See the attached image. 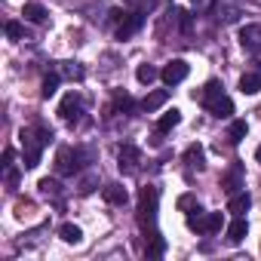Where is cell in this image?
Returning a JSON list of instances; mask_svg holds the SVG:
<instances>
[{
    "mask_svg": "<svg viewBox=\"0 0 261 261\" xmlns=\"http://www.w3.org/2000/svg\"><path fill=\"white\" fill-rule=\"evenodd\" d=\"M89 157L92 154L83 151V148H59V154H56V172L59 175H74V172H80L86 166Z\"/></svg>",
    "mask_w": 261,
    "mask_h": 261,
    "instance_id": "cell-1",
    "label": "cell"
},
{
    "mask_svg": "<svg viewBox=\"0 0 261 261\" xmlns=\"http://www.w3.org/2000/svg\"><path fill=\"white\" fill-rule=\"evenodd\" d=\"M139 224L148 230H154V224H157V188H151V185H145L142 191H139Z\"/></svg>",
    "mask_w": 261,
    "mask_h": 261,
    "instance_id": "cell-2",
    "label": "cell"
},
{
    "mask_svg": "<svg viewBox=\"0 0 261 261\" xmlns=\"http://www.w3.org/2000/svg\"><path fill=\"white\" fill-rule=\"evenodd\" d=\"M221 224H224V215L221 212H206V215H188V227L191 230H197V233H218L221 230Z\"/></svg>",
    "mask_w": 261,
    "mask_h": 261,
    "instance_id": "cell-3",
    "label": "cell"
},
{
    "mask_svg": "<svg viewBox=\"0 0 261 261\" xmlns=\"http://www.w3.org/2000/svg\"><path fill=\"white\" fill-rule=\"evenodd\" d=\"M139 163H142V151L136 145H123L117 151V166H120L123 175H136L139 172Z\"/></svg>",
    "mask_w": 261,
    "mask_h": 261,
    "instance_id": "cell-4",
    "label": "cell"
},
{
    "mask_svg": "<svg viewBox=\"0 0 261 261\" xmlns=\"http://www.w3.org/2000/svg\"><path fill=\"white\" fill-rule=\"evenodd\" d=\"M80 114H83V98H80V92H68V95L62 98V105H59V117L74 126V123L80 120Z\"/></svg>",
    "mask_w": 261,
    "mask_h": 261,
    "instance_id": "cell-5",
    "label": "cell"
},
{
    "mask_svg": "<svg viewBox=\"0 0 261 261\" xmlns=\"http://www.w3.org/2000/svg\"><path fill=\"white\" fill-rule=\"evenodd\" d=\"M188 71H191V68H188L185 59H172V62L160 71V80H163L166 86H175V83H181V80L188 77Z\"/></svg>",
    "mask_w": 261,
    "mask_h": 261,
    "instance_id": "cell-6",
    "label": "cell"
},
{
    "mask_svg": "<svg viewBox=\"0 0 261 261\" xmlns=\"http://www.w3.org/2000/svg\"><path fill=\"white\" fill-rule=\"evenodd\" d=\"M206 111H209L212 117H218V120H227V117L233 114V101L221 92V95H215V98H209V101H206Z\"/></svg>",
    "mask_w": 261,
    "mask_h": 261,
    "instance_id": "cell-7",
    "label": "cell"
},
{
    "mask_svg": "<svg viewBox=\"0 0 261 261\" xmlns=\"http://www.w3.org/2000/svg\"><path fill=\"white\" fill-rule=\"evenodd\" d=\"M142 25H145V16H142V13H129V16H123V22H120V28H117V37H120V40H129Z\"/></svg>",
    "mask_w": 261,
    "mask_h": 261,
    "instance_id": "cell-8",
    "label": "cell"
},
{
    "mask_svg": "<svg viewBox=\"0 0 261 261\" xmlns=\"http://www.w3.org/2000/svg\"><path fill=\"white\" fill-rule=\"evenodd\" d=\"M240 46L249 49V53H255L261 46V25H243L240 28Z\"/></svg>",
    "mask_w": 261,
    "mask_h": 261,
    "instance_id": "cell-9",
    "label": "cell"
},
{
    "mask_svg": "<svg viewBox=\"0 0 261 261\" xmlns=\"http://www.w3.org/2000/svg\"><path fill=\"white\" fill-rule=\"evenodd\" d=\"M185 163H188V169H197V172H203L206 169V154H203V145H191L188 151H185Z\"/></svg>",
    "mask_w": 261,
    "mask_h": 261,
    "instance_id": "cell-10",
    "label": "cell"
},
{
    "mask_svg": "<svg viewBox=\"0 0 261 261\" xmlns=\"http://www.w3.org/2000/svg\"><path fill=\"white\" fill-rule=\"evenodd\" d=\"M246 233H249V224H246V218H243V215H237V218L227 224V243H230V246H237V243H243V240H246Z\"/></svg>",
    "mask_w": 261,
    "mask_h": 261,
    "instance_id": "cell-11",
    "label": "cell"
},
{
    "mask_svg": "<svg viewBox=\"0 0 261 261\" xmlns=\"http://www.w3.org/2000/svg\"><path fill=\"white\" fill-rule=\"evenodd\" d=\"M166 98H169V89H157V92H148V95L142 98V111L154 114L157 108H163V105H166Z\"/></svg>",
    "mask_w": 261,
    "mask_h": 261,
    "instance_id": "cell-12",
    "label": "cell"
},
{
    "mask_svg": "<svg viewBox=\"0 0 261 261\" xmlns=\"http://www.w3.org/2000/svg\"><path fill=\"white\" fill-rule=\"evenodd\" d=\"M221 188H224L227 194H237V191L243 188V166H230L227 175L221 178Z\"/></svg>",
    "mask_w": 261,
    "mask_h": 261,
    "instance_id": "cell-13",
    "label": "cell"
},
{
    "mask_svg": "<svg viewBox=\"0 0 261 261\" xmlns=\"http://www.w3.org/2000/svg\"><path fill=\"white\" fill-rule=\"evenodd\" d=\"M249 206H252V197H249L246 191H237V194H230L227 212H233V215H246V212H249Z\"/></svg>",
    "mask_w": 261,
    "mask_h": 261,
    "instance_id": "cell-14",
    "label": "cell"
},
{
    "mask_svg": "<svg viewBox=\"0 0 261 261\" xmlns=\"http://www.w3.org/2000/svg\"><path fill=\"white\" fill-rule=\"evenodd\" d=\"M240 92H243V95H255V92H261V74H258V71L243 74V77H240Z\"/></svg>",
    "mask_w": 261,
    "mask_h": 261,
    "instance_id": "cell-15",
    "label": "cell"
},
{
    "mask_svg": "<svg viewBox=\"0 0 261 261\" xmlns=\"http://www.w3.org/2000/svg\"><path fill=\"white\" fill-rule=\"evenodd\" d=\"M101 194H105V200H108L111 206H123V203L129 200V194H126V188H123V185H105V191H101Z\"/></svg>",
    "mask_w": 261,
    "mask_h": 261,
    "instance_id": "cell-16",
    "label": "cell"
},
{
    "mask_svg": "<svg viewBox=\"0 0 261 261\" xmlns=\"http://www.w3.org/2000/svg\"><path fill=\"white\" fill-rule=\"evenodd\" d=\"M178 123H181V111H178V108H172V111H166V114L157 120V133L163 136V133H169V129H175Z\"/></svg>",
    "mask_w": 261,
    "mask_h": 261,
    "instance_id": "cell-17",
    "label": "cell"
},
{
    "mask_svg": "<svg viewBox=\"0 0 261 261\" xmlns=\"http://www.w3.org/2000/svg\"><path fill=\"white\" fill-rule=\"evenodd\" d=\"M22 16H25L28 22H34V25H43L49 13H46V10H43L40 4H25V10H22Z\"/></svg>",
    "mask_w": 261,
    "mask_h": 261,
    "instance_id": "cell-18",
    "label": "cell"
},
{
    "mask_svg": "<svg viewBox=\"0 0 261 261\" xmlns=\"http://www.w3.org/2000/svg\"><path fill=\"white\" fill-rule=\"evenodd\" d=\"M246 133H249L246 120H233V123H230V129H227V139H230V145H240V142L246 139Z\"/></svg>",
    "mask_w": 261,
    "mask_h": 261,
    "instance_id": "cell-19",
    "label": "cell"
},
{
    "mask_svg": "<svg viewBox=\"0 0 261 261\" xmlns=\"http://www.w3.org/2000/svg\"><path fill=\"white\" fill-rule=\"evenodd\" d=\"M59 237H62L65 243H71V246H77V243L83 240V230H80L77 224H62V227H59Z\"/></svg>",
    "mask_w": 261,
    "mask_h": 261,
    "instance_id": "cell-20",
    "label": "cell"
},
{
    "mask_svg": "<svg viewBox=\"0 0 261 261\" xmlns=\"http://www.w3.org/2000/svg\"><path fill=\"white\" fill-rule=\"evenodd\" d=\"M59 83H62V74L59 71H53V74H46V80H43V98H53L56 92H59Z\"/></svg>",
    "mask_w": 261,
    "mask_h": 261,
    "instance_id": "cell-21",
    "label": "cell"
},
{
    "mask_svg": "<svg viewBox=\"0 0 261 261\" xmlns=\"http://www.w3.org/2000/svg\"><path fill=\"white\" fill-rule=\"evenodd\" d=\"M148 240H151V246L145 249V255H148V258H160V255L166 252V243H163V237H160V233L154 230V233H151Z\"/></svg>",
    "mask_w": 261,
    "mask_h": 261,
    "instance_id": "cell-22",
    "label": "cell"
},
{
    "mask_svg": "<svg viewBox=\"0 0 261 261\" xmlns=\"http://www.w3.org/2000/svg\"><path fill=\"white\" fill-rule=\"evenodd\" d=\"M136 77H139V83H145V86H151L157 77H160V71L154 68V65H139V71H136Z\"/></svg>",
    "mask_w": 261,
    "mask_h": 261,
    "instance_id": "cell-23",
    "label": "cell"
},
{
    "mask_svg": "<svg viewBox=\"0 0 261 261\" xmlns=\"http://www.w3.org/2000/svg\"><path fill=\"white\" fill-rule=\"evenodd\" d=\"M221 89H224V86H221V83H218V80H209V83H206V86H203V92H200V101H203V105H206V101H209V98H215V95H221Z\"/></svg>",
    "mask_w": 261,
    "mask_h": 261,
    "instance_id": "cell-24",
    "label": "cell"
},
{
    "mask_svg": "<svg viewBox=\"0 0 261 261\" xmlns=\"http://www.w3.org/2000/svg\"><path fill=\"white\" fill-rule=\"evenodd\" d=\"M178 209L191 215V212H200V203H197V197H194V194H185V197H178Z\"/></svg>",
    "mask_w": 261,
    "mask_h": 261,
    "instance_id": "cell-25",
    "label": "cell"
},
{
    "mask_svg": "<svg viewBox=\"0 0 261 261\" xmlns=\"http://www.w3.org/2000/svg\"><path fill=\"white\" fill-rule=\"evenodd\" d=\"M40 191H43L46 197H59V194H62V185H59L56 178H43V181H40Z\"/></svg>",
    "mask_w": 261,
    "mask_h": 261,
    "instance_id": "cell-26",
    "label": "cell"
},
{
    "mask_svg": "<svg viewBox=\"0 0 261 261\" xmlns=\"http://www.w3.org/2000/svg\"><path fill=\"white\" fill-rule=\"evenodd\" d=\"M22 34H25V31H22L19 22H7V37H10V40H22Z\"/></svg>",
    "mask_w": 261,
    "mask_h": 261,
    "instance_id": "cell-27",
    "label": "cell"
},
{
    "mask_svg": "<svg viewBox=\"0 0 261 261\" xmlns=\"http://www.w3.org/2000/svg\"><path fill=\"white\" fill-rule=\"evenodd\" d=\"M59 74H65V77H74V80H80V77H83V71H80V68H74V65H65Z\"/></svg>",
    "mask_w": 261,
    "mask_h": 261,
    "instance_id": "cell-28",
    "label": "cell"
},
{
    "mask_svg": "<svg viewBox=\"0 0 261 261\" xmlns=\"http://www.w3.org/2000/svg\"><path fill=\"white\" fill-rule=\"evenodd\" d=\"M117 108H120V111H133V108H136V101L129 98V95H120V98H117Z\"/></svg>",
    "mask_w": 261,
    "mask_h": 261,
    "instance_id": "cell-29",
    "label": "cell"
},
{
    "mask_svg": "<svg viewBox=\"0 0 261 261\" xmlns=\"http://www.w3.org/2000/svg\"><path fill=\"white\" fill-rule=\"evenodd\" d=\"M7 185H10V191H13V188L19 185V169H13V166L7 169Z\"/></svg>",
    "mask_w": 261,
    "mask_h": 261,
    "instance_id": "cell-30",
    "label": "cell"
},
{
    "mask_svg": "<svg viewBox=\"0 0 261 261\" xmlns=\"http://www.w3.org/2000/svg\"><path fill=\"white\" fill-rule=\"evenodd\" d=\"M178 25H181V31H191V13H178Z\"/></svg>",
    "mask_w": 261,
    "mask_h": 261,
    "instance_id": "cell-31",
    "label": "cell"
},
{
    "mask_svg": "<svg viewBox=\"0 0 261 261\" xmlns=\"http://www.w3.org/2000/svg\"><path fill=\"white\" fill-rule=\"evenodd\" d=\"M92 188H95V178H92V175H89V178H83V181H80V194H89V191H92Z\"/></svg>",
    "mask_w": 261,
    "mask_h": 261,
    "instance_id": "cell-32",
    "label": "cell"
},
{
    "mask_svg": "<svg viewBox=\"0 0 261 261\" xmlns=\"http://www.w3.org/2000/svg\"><path fill=\"white\" fill-rule=\"evenodd\" d=\"M13 157H16V151H13V148H7V151H4V169H10V166H13Z\"/></svg>",
    "mask_w": 261,
    "mask_h": 261,
    "instance_id": "cell-33",
    "label": "cell"
},
{
    "mask_svg": "<svg viewBox=\"0 0 261 261\" xmlns=\"http://www.w3.org/2000/svg\"><path fill=\"white\" fill-rule=\"evenodd\" d=\"M255 157H258V163H261V148H258V151H255Z\"/></svg>",
    "mask_w": 261,
    "mask_h": 261,
    "instance_id": "cell-34",
    "label": "cell"
},
{
    "mask_svg": "<svg viewBox=\"0 0 261 261\" xmlns=\"http://www.w3.org/2000/svg\"><path fill=\"white\" fill-rule=\"evenodd\" d=\"M194 4H197V7H203V4H206V0H194Z\"/></svg>",
    "mask_w": 261,
    "mask_h": 261,
    "instance_id": "cell-35",
    "label": "cell"
}]
</instances>
